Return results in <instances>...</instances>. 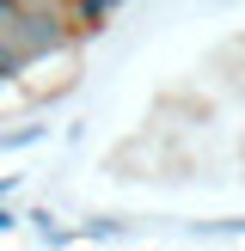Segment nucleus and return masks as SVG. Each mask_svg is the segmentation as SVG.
Masks as SVG:
<instances>
[{
  "label": "nucleus",
  "mask_w": 245,
  "mask_h": 251,
  "mask_svg": "<svg viewBox=\"0 0 245 251\" xmlns=\"http://www.w3.org/2000/svg\"><path fill=\"white\" fill-rule=\"evenodd\" d=\"M12 227H19V208H12L6 196H0V233H12Z\"/></svg>",
  "instance_id": "4"
},
{
  "label": "nucleus",
  "mask_w": 245,
  "mask_h": 251,
  "mask_svg": "<svg viewBox=\"0 0 245 251\" xmlns=\"http://www.w3.org/2000/svg\"><path fill=\"white\" fill-rule=\"evenodd\" d=\"M19 6H68V0H19Z\"/></svg>",
  "instance_id": "6"
},
{
  "label": "nucleus",
  "mask_w": 245,
  "mask_h": 251,
  "mask_svg": "<svg viewBox=\"0 0 245 251\" xmlns=\"http://www.w3.org/2000/svg\"><path fill=\"white\" fill-rule=\"evenodd\" d=\"M37 141H49V123H37V117H24L19 129H0V153H19V147H37Z\"/></svg>",
  "instance_id": "2"
},
{
  "label": "nucleus",
  "mask_w": 245,
  "mask_h": 251,
  "mask_svg": "<svg viewBox=\"0 0 245 251\" xmlns=\"http://www.w3.org/2000/svg\"><path fill=\"white\" fill-rule=\"evenodd\" d=\"M122 6H129V0H68V19H74V31H80V37H98V31L117 25Z\"/></svg>",
  "instance_id": "1"
},
{
  "label": "nucleus",
  "mask_w": 245,
  "mask_h": 251,
  "mask_svg": "<svg viewBox=\"0 0 245 251\" xmlns=\"http://www.w3.org/2000/svg\"><path fill=\"white\" fill-rule=\"evenodd\" d=\"M74 233H80V239H129V227H122V221L117 215H92V221H86V227H74Z\"/></svg>",
  "instance_id": "3"
},
{
  "label": "nucleus",
  "mask_w": 245,
  "mask_h": 251,
  "mask_svg": "<svg viewBox=\"0 0 245 251\" xmlns=\"http://www.w3.org/2000/svg\"><path fill=\"white\" fill-rule=\"evenodd\" d=\"M12 12H19V0H0V25H6V19H12Z\"/></svg>",
  "instance_id": "5"
}]
</instances>
